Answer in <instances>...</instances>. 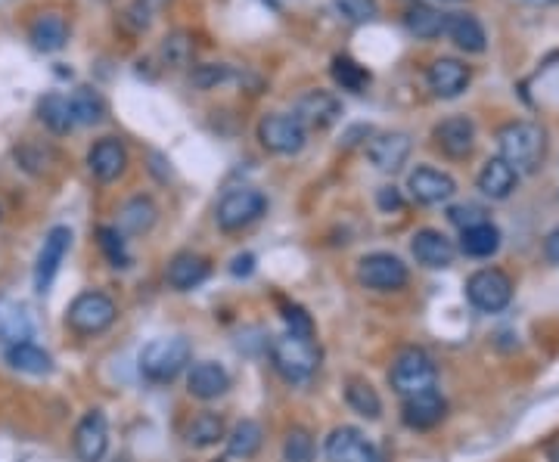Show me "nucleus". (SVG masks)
Masks as SVG:
<instances>
[{"instance_id": "a211bd4d", "label": "nucleus", "mask_w": 559, "mask_h": 462, "mask_svg": "<svg viewBox=\"0 0 559 462\" xmlns=\"http://www.w3.org/2000/svg\"><path fill=\"white\" fill-rule=\"evenodd\" d=\"M87 168H91V174L100 180V183H112L119 180L128 168V149L122 140L115 137H103L91 146V152H87Z\"/></svg>"}, {"instance_id": "37998d69", "label": "nucleus", "mask_w": 559, "mask_h": 462, "mask_svg": "<svg viewBox=\"0 0 559 462\" xmlns=\"http://www.w3.org/2000/svg\"><path fill=\"white\" fill-rule=\"evenodd\" d=\"M448 218L451 224H457L460 230H469V227H476V224H485V211L479 205H454L448 211Z\"/></svg>"}, {"instance_id": "79ce46f5", "label": "nucleus", "mask_w": 559, "mask_h": 462, "mask_svg": "<svg viewBox=\"0 0 559 462\" xmlns=\"http://www.w3.org/2000/svg\"><path fill=\"white\" fill-rule=\"evenodd\" d=\"M333 4L348 22H370L379 10L376 0H333Z\"/></svg>"}, {"instance_id": "3c124183", "label": "nucleus", "mask_w": 559, "mask_h": 462, "mask_svg": "<svg viewBox=\"0 0 559 462\" xmlns=\"http://www.w3.org/2000/svg\"><path fill=\"white\" fill-rule=\"evenodd\" d=\"M556 4H559V0H556Z\"/></svg>"}, {"instance_id": "20e7f679", "label": "nucleus", "mask_w": 559, "mask_h": 462, "mask_svg": "<svg viewBox=\"0 0 559 462\" xmlns=\"http://www.w3.org/2000/svg\"><path fill=\"white\" fill-rule=\"evenodd\" d=\"M115 317H119V307L106 292H81L69 307H66V326L81 335V338H94L106 332Z\"/></svg>"}, {"instance_id": "dca6fc26", "label": "nucleus", "mask_w": 559, "mask_h": 462, "mask_svg": "<svg viewBox=\"0 0 559 462\" xmlns=\"http://www.w3.org/2000/svg\"><path fill=\"white\" fill-rule=\"evenodd\" d=\"M448 416V400L441 397L435 388L414 394V397H404V407H401V419L407 428L414 431H429L435 425H441V419Z\"/></svg>"}, {"instance_id": "b1692460", "label": "nucleus", "mask_w": 559, "mask_h": 462, "mask_svg": "<svg viewBox=\"0 0 559 462\" xmlns=\"http://www.w3.org/2000/svg\"><path fill=\"white\" fill-rule=\"evenodd\" d=\"M445 35L466 53H482L488 38H485V28L476 16L469 13H448L445 16Z\"/></svg>"}, {"instance_id": "5701e85b", "label": "nucleus", "mask_w": 559, "mask_h": 462, "mask_svg": "<svg viewBox=\"0 0 559 462\" xmlns=\"http://www.w3.org/2000/svg\"><path fill=\"white\" fill-rule=\"evenodd\" d=\"M28 38H32V47L41 50V53H56L69 44V22L63 13L56 10H47L41 13L32 28H28Z\"/></svg>"}, {"instance_id": "a18cd8bd", "label": "nucleus", "mask_w": 559, "mask_h": 462, "mask_svg": "<svg viewBox=\"0 0 559 462\" xmlns=\"http://www.w3.org/2000/svg\"><path fill=\"white\" fill-rule=\"evenodd\" d=\"M376 205H379V211L392 214V211H401V208H404V199H401V193H398L395 187H379V190H376Z\"/></svg>"}, {"instance_id": "2eb2a0df", "label": "nucleus", "mask_w": 559, "mask_h": 462, "mask_svg": "<svg viewBox=\"0 0 559 462\" xmlns=\"http://www.w3.org/2000/svg\"><path fill=\"white\" fill-rule=\"evenodd\" d=\"M292 115L302 121L305 131H323L342 118V103L333 94H327V90H308V94L299 97Z\"/></svg>"}, {"instance_id": "c756f323", "label": "nucleus", "mask_w": 559, "mask_h": 462, "mask_svg": "<svg viewBox=\"0 0 559 462\" xmlns=\"http://www.w3.org/2000/svg\"><path fill=\"white\" fill-rule=\"evenodd\" d=\"M227 453L233 459H252L258 450H261V441H264V431L255 419H243L237 422L230 431H227Z\"/></svg>"}, {"instance_id": "6e6552de", "label": "nucleus", "mask_w": 559, "mask_h": 462, "mask_svg": "<svg viewBox=\"0 0 559 462\" xmlns=\"http://www.w3.org/2000/svg\"><path fill=\"white\" fill-rule=\"evenodd\" d=\"M466 298H469V304L476 307V311L497 314V311H504V307L513 301V283H510V276L504 270L485 267V270H476L466 280Z\"/></svg>"}, {"instance_id": "58836bf2", "label": "nucleus", "mask_w": 559, "mask_h": 462, "mask_svg": "<svg viewBox=\"0 0 559 462\" xmlns=\"http://www.w3.org/2000/svg\"><path fill=\"white\" fill-rule=\"evenodd\" d=\"M280 317H283V323L289 326V332H292V335L314 338V320H311V314L305 311L302 304L280 298Z\"/></svg>"}, {"instance_id": "f8f14e48", "label": "nucleus", "mask_w": 559, "mask_h": 462, "mask_svg": "<svg viewBox=\"0 0 559 462\" xmlns=\"http://www.w3.org/2000/svg\"><path fill=\"white\" fill-rule=\"evenodd\" d=\"M69 245H72V230L69 227H53L44 236L41 255H38V264H35V289L41 295L53 286L56 273H60V264L69 252Z\"/></svg>"}, {"instance_id": "c85d7f7f", "label": "nucleus", "mask_w": 559, "mask_h": 462, "mask_svg": "<svg viewBox=\"0 0 559 462\" xmlns=\"http://www.w3.org/2000/svg\"><path fill=\"white\" fill-rule=\"evenodd\" d=\"M224 438H227V425H224V419H221L218 413H212V410L196 413V416L190 419V425H187V444H190V447L205 450V447H215V444L224 441Z\"/></svg>"}, {"instance_id": "ea45409f", "label": "nucleus", "mask_w": 559, "mask_h": 462, "mask_svg": "<svg viewBox=\"0 0 559 462\" xmlns=\"http://www.w3.org/2000/svg\"><path fill=\"white\" fill-rule=\"evenodd\" d=\"M230 78H233V69L224 66V63H202V66H196V69L190 72V81H193V87H199V90H215V87L227 84Z\"/></svg>"}, {"instance_id": "393cba45", "label": "nucleus", "mask_w": 559, "mask_h": 462, "mask_svg": "<svg viewBox=\"0 0 559 462\" xmlns=\"http://www.w3.org/2000/svg\"><path fill=\"white\" fill-rule=\"evenodd\" d=\"M516 183H519V174L504 162V159H488L479 171V190L488 196V199H510L513 190H516Z\"/></svg>"}, {"instance_id": "8fccbe9b", "label": "nucleus", "mask_w": 559, "mask_h": 462, "mask_svg": "<svg viewBox=\"0 0 559 462\" xmlns=\"http://www.w3.org/2000/svg\"><path fill=\"white\" fill-rule=\"evenodd\" d=\"M445 4H457V0H445Z\"/></svg>"}, {"instance_id": "9d476101", "label": "nucleus", "mask_w": 559, "mask_h": 462, "mask_svg": "<svg viewBox=\"0 0 559 462\" xmlns=\"http://www.w3.org/2000/svg\"><path fill=\"white\" fill-rule=\"evenodd\" d=\"M323 456L327 462H373L379 453L364 438V431L355 425H339L330 431L327 444H323Z\"/></svg>"}, {"instance_id": "a878e982", "label": "nucleus", "mask_w": 559, "mask_h": 462, "mask_svg": "<svg viewBox=\"0 0 559 462\" xmlns=\"http://www.w3.org/2000/svg\"><path fill=\"white\" fill-rule=\"evenodd\" d=\"M159 221V208L150 196H134L122 205L119 211V233H131L140 236L146 230H153V224Z\"/></svg>"}, {"instance_id": "4be33fe9", "label": "nucleus", "mask_w": 559, "mask_h": 462, "mask_svg": "<svg viewBox=\"0 0 559 462\" xmlns=\"http://www.w3.org/2000/svg\"><path fill=\"white\" fill-rule=\"evenodd\" d=\"M165 280L174 292H190L196 286H202L209 280V261L202 255H193V252H181L168 261V270H165Z\"/></svg>"}, {"instance_id": "f257e3e1", "label": "nucleus", "mask_w": 559, "mask_h": 462, "mask_svg": "<svg viewBox=\"0 0 559 462\" xmlns=\"http://www.w3.org/2000/svg\"><path fill=\"white\" fill-rule=\"evenodd\" d=\"M271 366L277 369V376L289 385H305L314 379L320 366V348L314 345V338L283 332L271 342Z\"/></svg>"}, {"instance_id": "49530a36", "label": "nucleus", "mask_w": 559, "mask_h": 462, "mask_svg": "<svg viewBox=\"0 0 559 462\" xmlns=\"http://www.w3.org/2000/svg\"><path fill=\"white\" fill-rule=\"evenodd\" d=\"M544 255H547L553 264H559V227L544 239Z\"/></svg>"}, {"instance_id": "a19ab883", "label": "nucleus", "mask_w": 559, "mask_h": 462, "mask_svg": "<svg viewBox=\"0 0 559 462\" xmlns=\"http://www.w3.org/2000/svg\"><path fill=\"white\" fill-rule=\"evenodd\" d=\"M16 159H19V165L25 168V171H32V174H44V168L50 165V159H53V152L47 149V146H41V143H22L19 149H16Z\"/></svg>"}, {"instance_id": "412c9836", "label": "nucleus", "mask_w": 559, "mask_h": 462, "mask_svg": "<svg viewBox=\"0 0 559 462\" xmlns=\"http://www.w3.org/2000/svg\"><path fill=\"white\" fill-rule=\"evenodd\" d=\"M429 87L432 94L441 97V100H454L460 97L466 84H469V69L460 63V59H435V63L429 66Z\"/></svg>"}, {"instance_id": "4468645a", "label": "nucleus", "mask_w": 559, "mask_h": 462, "mask_svg": "<svg viewBox=\"0 0 559 462\" xmlns=\"http://www.w3.org/2000/svg\"><path fill=\"white\" fill-rule=\"evenodd\" d=\"M432 140L448 159H466L476 146V128L466 115H451L445 121H438Z\"/></svg>"}, {"instance_id": "423d86ee", "label": "nucleus", "mask_w": 559, "mask_h": 462, "mask_svg": "<svg viewBox=\"0 0 559 462\" xmlns=\"http://www.w3.org/2000/svg\"><path fill=\"white\" fill-rule=\"evenodd\" d=\"M389 382H392L395 394H401V397L423 394V391L435 388V363L420 348H404L389 369Z\"/></svg>"}, {"instance_id": "bb28decb", "label": "nucleus", "mask_w": 559, "mask_h": 462, "mask_svg": "<svg viewBox=\"0 0 559 462\" xmlns=\"http://www.w3.org/2000/svg\"><path fill=\"white\" fill-rule=\"evenodd\" d=\"M7 363L25 376H50L53 373V357L32 342H13L7 351Z\"/></svg>"}, {"instance_id": "c03bdc74", "label": "nucleus", "mask_w": 559, "mask_h": 462, "mask_svg": "<svg viewBox=\"0 0 559 462\" xmlns=\"http://www.w3.org/2000/svg\"><path fill=\"white\" fill-rule=\"evenodd\" d=\"M150 19H153L150 0H134V4L128 7V13H125V22L134 28V32H143V28L150 25Z\"/></svg>"}, {"instance_id": "de8ad7c7", "label": "nucleus", "mask_w": 559, "mask_h": 462, "mask_svg": "<svg viewBox=\"0 0 559 462\" xmlns=\"http://www.w3.org/2000/svg\"><path fill=\"white\" fill-rule=\"evenodd\" d=\"M252 264H255V258L252 255H240L237 261H233V273H252Z\"/></svg>"}, {"instance_id": "f03ea898", "label": "nucleus", "mask_w": 559, "mask_h": 462, "mask_svg": "<svg viewBox=\"0 0 559 462\" xmlns=\"http://www.w3.org/2000/svg\"><path fill=\"white\" fill-rule=\"evenodd\" d=\"M190 357H193V348L184 335L153 338V342L140 351V373L146 382L168 385L190 366Z\"/></svg>"}, {"instance_id": "473e14b6", "label": "nucleus", "mask_w": 559, "mask_h": 462, "mask_svg": "<svg viewBox=\"0 0 559 462\" xmlns=\"http://www.w3.org/2000/svg\"><path fill=\"white\" fill-rule=\"evenodd\" d=\"M38 118L44 121V128L53 131V134H69L75 128L72 121V109H69V100L63 94H47L38 100Z\"/></svg>"}, {"instance_id": "09e8293b", "label": "nucleus", "mask_w": 559, "mask_h": 462, "mask_svg": "<svg viewBox=\"0 0 559 462\" xmlns=\"http://www.w3.org/2000/svg\"><path fill=\"white\" fill-rule=\"evenodd\" d=\"M544 453H547V459H550V462H559V435H553V438L547 441Z\"/></svg>"}, {"instance_id": "39448f33", "label": "nucleus", "mask_w": 559, "mask_h": 462, "mask_svg": "<svg viewBox=\"0 0 559 462\" xmlns=\"http://www.w3.org/2000/svg\"><path fill=\"white\" fill-rule=\"evenodd\" d=\"M268 211V199H264L261 190L255 187H237L227 190L218 202L215 221L224 233H240L246 227H252L255 221H261V214Z\"/></svg>"}, {"instance_id": "ddd939ff", "label": "nucleus", "mask_w": 559, "mask_h": 462, "mask_svg": "<svg viewBox=\"0 0 559 462\" xmlns=\"http://www.w3.org/2000/svg\"><path fill=\"white\" fill-rule=\"evenodd\" d=\"M407 190L420 205H441L457 193V180L445 171H438V168L420 165L417 171H410Z\"/></svg>"}, {"instance_id": "1a4fd4ad", "label": "nucleus", "mask_w": 559, "mask_h": 462, "mask_svg": "<svg viewBox=\"0 0 559 462\" xmlns=\"http://www.w3.org/2000/svg\"><path fill=\"white\" fill-rule=\"evenodd\" d=\"M358 280L364 289H373V292H398L407 286L410 270L398 255L373 252L358 261Z\"/></svg>"}, {"instance_id": "7c9ffc66", "label": "nucleus", "mask_w": 559, "mask_h": 462, "mask_svg": "<svg viewBox=\"0 0 559 462\" xmlns=\"http://www.w3.org/2000/svg\"><path fill=\"white\" fill-rule=\"evenodd\" d=\"M500 249V230L494 224H476L469 230H460V252L469 258H491Z\"/></svg>"}, {"instance_id": "c9c22d12", "label": "nucleus", "mask_w": 559, "mask_h": 462, "mask_svg": "<svg viewBox=\"0 0 559 462\" xmlns=\"http://www.w3.org/2000/svg\"><path fill=\"white\" fill-rule=\"evenodd\" d=\"M330 72H333V81L342 90H351V94H364L367 84H370V72L361 63H355L351 56H336Z\"/></svg>"}, {"instance_id": "e433bc0d", "label": "nucleus", "mask_w": 559, "mask_h": 462, "mask_svg": "<svg viewBox=\"0 0 559 462\" xmlns=\"http://www.w3.org/2000/svg\"><path fill=\"white\" fill-rule=\"evenodd\" d=\"M97 242H100V252L106 255V261L115 270H125L131 264L128 245H125V236L119 233V227H100L97 230Z\"/></svg>"}, {"instance_id": "4c0bfd02", "label": "nucleus", "mask_w": 559, "mask_h": 462, "mask_svg": "<svg viewBox=\"0 0 559 462\" xmlns=\"http://www.w3.org/2000/svg\"><path fill=\"white\" fill-rule=\"evenodd\" d=\"M283 462H314V438L308 428H289L283 441Z\"/></svg>"}, {"instance_id": "6ab92c4d", "label": "nucleus", "mask_w": 559, "mask_h": 462, "mask_svg": "<svg viewBox=\"0 0 559 462\" xmlns=\"http://www.w3.org/2000/svg\"><path fill=\"white\" fill-rule=\"evenodd\" d=\"M410 252H414V258L429 267V270H441V267H451L454 264V242L438 233V230H417L414 233V242H410Z\"/></svg>"}, {"instance_id": "72a5a7b5", "label": "nucleus", "mask_w": 559, "mask_h": 462, "mask_svg": "<svg viewBox=\"0 0 559 462\" xmlns=\"http://www.w3.org/2000/svg\"><path fill=\"white\" fill-rule=\"evenodd\" d=\"M193 53H196V44H193L190 32H171L159 44V59H162V66H168V69L190 66L193 63Z\"/></svg>"}, {"instance_id": "cd10ccee", "label": "nucleus", "mask_w": 559, "mask_h": 462, "mask_svg": "<svg viewBox=\"0 0 559 462\" xmlns=\"http://www.w3.org/2000/svg\"><path fill=\"white\" fill-rule=\"evenodd\" d=\"M69 109H72L75 125H100V121L106 118V100L100 97V90L87 87V84L72 90Z\"/></svg>"}, {"instance_id": "f704fd0d", "label": "nucleus", "mask_w": 559, "mask_h": 462, "mask_svg": "<svg viewBox=\"0 0 559 462\" xmlns=\"http://www.w3.org/2000/svg\"><path fill=\"white\" fill-rule=\"evenodd\" d=\"M404 25H407L410 35L432 41V38H438L441 32H445V16H441L438 10H432V7H426V4H417V7H410L404 13Z\"/></svg>"}, {"instance_id": "0eeeda50", "label": "nucleus", "mask_w": 559, "mask_h": 462, "mask_svg": "<svg viewBox=\"0 0 559 462\" xmlns=\"http://www.w3.org/2000/svg\"><path fill=\"white\" fill-rule=\"evenodd\" d=\"M258 143L274 156H296L308 143V131L292 112H271L258 121Z\"/></svg>"}, {"instance_id": "f3484780", "label": "nucleus", "mask_w": 559, "mask_h": 462, "mask_svg": "<svg viewBox=\"0 0 559 462\" xmlns=\"http://www.w3.org/2000/svg\"><path fill=\"white\" fill-rule=\"evenodd\" d=\"M410 137L404 131H389V134H376L370 143H367V159L376 171H386V174H395L404 168L407 156H410Z\"/></svg>"}, {"instance_id": "2f4dec72", "label": "nucleus", "mask_w": 559, "mask_h": 462, "mask_svg": "<svg viewBox=\"0 0 559 462\" xmlns=\"http://www.w3.org/2000/svg\"><path fill=\"white\" fill-rule=\"evenodd\" d=\"M345 404L370 422H376L382 416V400H379L376 388L364 379H348L345 382Z\"/></svg>"}, {"instance_id": "aec40b11", "label": "nucleus", "mask_w": 559, "mask_h": 462, "mask_svg": "<svg viewBox=\"0 0 559 462\" xmlns=\"http://www.w3.org/2000/svg\"><path fill=\"white\" fill-rule=\"evenodd\" d=\"M227 388H230V376H227V369L221 363L199 360V363L190 366V373H187V391H190V397H196V400H215Z\"/></svg>"}, {"instance_id": "9b49d317", "label": "nucleus", "mask_w": 559, "mask_h": 462, "mask_svg": "<svg viewBox=\"0 0 559 462\" xmlns=\"http://www.w3.org/2000/svg\"><path fill=\"white\" fill-rule=\"evenodd\" d=\"M109 450V422L103 410H87L75 425V456L81 462H103Z\"/></svg>"}, {"instance_id": "7ed1b4c3", "label": "nucleus", "mask_w": 559, "mask_h": 462, "mask_svg": "<svg viewBox=\"0 0 559 462\" xmlns=\"http://www.w3.org/2000/svg\"><path fill=\"white\" fill-rule=\"evenodd\" d=\"M497 143H500V159L516 174H532L544 162L547 140L544 131L532 125V121H513V125H507L497 134Z\"/></svg>"}]
</instances>
